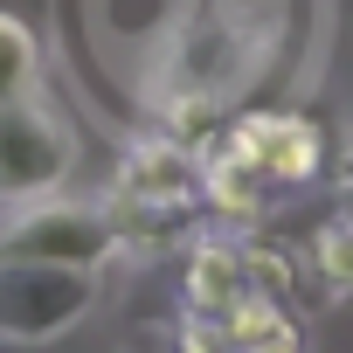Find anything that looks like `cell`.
<instances>
[{"label":"cell","instance_id":"cell-7","mask_svg":"<svg viewBox=\"0 0 353 353\" xmlns=\"http://www.w3.org/2000/svg\"><path fill=\"white\" fill-rule=\"evenodd\" d=\"M222 346H305V325L291 319V298H263V291H243L222 319Z\"/></svg>","mask_w":353,"mask_h":353},{"label":"cell","instance_id":"cell-4","mask_svg":"<svg viewBox=\"0 0 353 353\" xmlns=\"http://www.w3.org/2000/svg\"><path fill=\"white\" fill-rule=\"evenodd\" d=\"M222 145H229L243 166H256L270 188H305V181H319V159H325L319 125L298 118V111H250V118H236V125L222 132Z\"/></svg>","mask_w":353,"mask_h":353},{"label":"cell","instance_id":"cell-1","mask_svg":"<svg viewBox=\"0 0 353 353\" xmlns=\"http://www.w3.org/2000/svg\"><path fill=\"white\" fill-rule=\"evenodd\" d=\"M0 263H70V270H97L118 250V229L104 215V201H70L63 188L28 194V201H0Z\"/></svg>","mask_w":353,"mask_h":353},{"label":"cell","instance_id":"cell-3","mask_svg":"<svg viewBox=\"0 0 353 353\" xmlns=\"http://www.w3.org/2000/svg\"><path fill=\"white\" fill-rule=\"evenodd\" d=\"M97 291V270H70V263H0V332L14 339H49L63 325L83 319Z\"/></svg>","mask_w":353,"mask_h":353},{"label":"cell","instance_id":"cell-9","mask_svg":"<svg viewBox=\"0 0 353 353\" xmlns=\"http://www.w3.org/2000/svg\"><path fill=\"white\" fill-rule=\"evenodd\" d=\"M312 270H319V284H325L332 298H353V215L319 222V236H312Z\"/></svg>","mask_w":353,"mask_h":353},{"label":"cell","instance_id":"cell-2","mask_svg":"<svg viewBox=\"0 0 353 353\" xmlns=\"http://www.w3.org/2000/svg\"><path fill=\"white\" fill-rule=\"evenodd\" d=\"M70 166H77V132L42 90L0 104V201H28V194L63 188Z\"/></svg>","mask_w":353,"mask_h":353},{"label":"cell","instance_id":"cell-5","mask_svg":"<svg viewBox=\"0 0 353 353\" xmlns=\"http://www.w3.org/2000/svg\"><path fill=\"white\" fill-rule=\"evenodd\" d=\"M111 201H201V159L188 139H139L111 181Z\"/></svg>","mask_w":353,"mask_h":353},{"label":"cell","instance_id":"cell-6","mask_svg":"<svg viewBox=\"0 0 353 353\" xmlns=\"http://www.w3.org/2000/svg\"><path fill=\"white\" fill-rule=\"evenodd\" d=\"M243 291H250V284H243V243H236V236H201L194 256H188V312L222 319Z\"/></svg>","mask_w":353,"mask_h":353},{"label":"cell","instance_id":"cell-8","mask_svg":"<svg viewBox=\"0 0 353 353\" xmlns=\"http://www.w3.org/2000/svg\"><path fill=\"white\" fill-rule=\"evenodd\" d=\"M35 90H42V42L21 14L0 8V104L35 97Z\"/></svg>","mask_w":353,"mask_h":353},{"label":"cell","instance_id":"cell-10","mask_svg":"<svg viewBox=\"0 0 353 353\" xmlns=\"http://www.w3.org/2000/svg\"><path fill=\"white\" fill-rule=\"evenodd\" d=\"M243 284L263 291V298H291L298 277H291V256L270 250V243H243Z\"/></svg>","mask_w":353,"mask_h":353}]
</instances>
